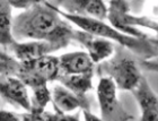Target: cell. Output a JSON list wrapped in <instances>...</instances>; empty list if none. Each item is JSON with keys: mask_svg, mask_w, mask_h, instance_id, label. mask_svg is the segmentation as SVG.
Here are the masks:
<instances>
[{"mask_svg": "<svg viewBox=\"0 0 158 121\" xmlns=\"http://www.w3.org/2000/svg\"><path fill=\"white\" fill-rule=\"evenodd\" d=\"M75 37H77V40H79L88 49V54L93 62H99L109 58L114 50V46L110 41L90 35L84 31L75 32Z\"/></svg>", "mask_w": 158, "mask_h": 121, "instance_id": "8fae6325", "label": "cell"}, {"mask_svg": "<svg viewBox=\"0 0 158 121\" xmlns=\"http://www.w3.org/2000/svg\"><path fill=\"white\" fill-rule=\"evenodd\" d=\"M16 117L14 115H9L8 112H3V111H0V120H3V119H15Z\"/></svg>", "mask_w": 158, "mask_h": 121, "instance_id": "ac0fdd59", "label": "cell"}, {"mask_svg": "<svg viewBox=\"0 0 158 121\" xmlns=\"http://www.w3.org/2000/svg\"><path fill=\"white\" fill-rule=\"evenodd\" d=\"M42 1H45V0H7V2L13 8H19V9H27Z\"/></svg>", "mask_w": 158, "mask_h": 121, "instance_id": "e0dca14e", "label": "cell"}, {"mask_svg": "<svg viewBox=\"0 0 158 121\" xmlns=\"http://www.w3.org/2000/svg\"><path fill=\"white\" fill-rule=\"evenodd\" d=\"M10 45L13 48L16 58L20 60V62L31 61L44 54H48L52 50H56L51 43L46 41H35V40H31L30 42L23 43L14 41Z\"/></svg>", "mask_w": 158, "mask_h": 121, "instance_id": "7c38bea8", "label": "cell"}, {"mask_svg": "<svg viewBox=\"0 0 158 121\" xmlns=\"http://www.w3.org/2000/svg\"><path fill=\"white\" fill-rule=\"evenodd\" d=\"M14 41L13 7L7 0H0V44L10 45Z\"/></svg>", "mask_w": 158, "mask_h": 121, "instance_id": "5bb4252c", "label": "cell"}, {"mask_svg": "<svg viewBox=\"0 0 158 121\" xmlns=\"http://www.w3.org/2000/svg\"><path fill=\"white\" fill-rule=\"evenodd\" d=\"M60 5L69 11L81 16L104 19L107 16V7L104 0H59Z\"/></svg>", "mask_w": 158, "mask_h": 121, "instance_id": "9c48e42d", "label": "cell"}, {"mask_svg": "<svg viewBox=\"0 0 158 121\" xmlns=\"http://www.w3.org/2000/svg\"><path fill=\"white\" fill-rule=\"evenodd\" d=\"M24 10L13 19L15 40L46 41L58 49L75 37V31L62 19L53 5L42 1Z\"/></svg>", "mask_w": 158, "mask_h": 121, "instance_id": "6da1fadb", "label": "cell"}, {"mask_svg": "<svg viewBox=\"0 0 158 121\" xmlns=\"http://www.w3.org/2000/svg\"><path fill=\"white\" fill-rule=\"evenodd\" d=\"M33 89V97L31 101V111L34 113H41L51 100L50 91L46 87V83H37L31 86Z\"/></svg>", "mask_w": 158, "mask_h": 121, "instance_id": "2e32d148", "label": "cell"}, {"mask_svg": "<svg viewBox=\"0 0 158 121\" xmlns=\"http://www.w3.org/2000/svg\"><path fill=\"white\" fill-rule=\"evenodd\" d=\"M97 97L103 119H114L120 113L116 98V85L111 77H102L97 87Z\"/></svg>", "mask_w": 158, "mask_h": 121, "instance_id": "8992f818", "label": "cell"}, {"mask_svg": "<svg viewBox=\"0 0 158 121\" xmlns=\"http://www.w3.org/2000/svg\"><path fill=\"white\" fill-rule=\"evenodd\" d=\"M58 79L79 97H82V95L92 87V72L82 75H59Z\"/></svg>", "mask_w": 158, "mask_h": 121, "instance_id": "9a60e30c", "label": "cell"}, {"mask_svg": "<svg viewBox=\"0 0 158 121\" xmlns=\"http://www.w3.org/2000/svg\"><path fill=\"white\" fill-rule=\"evenodd\" d=\"M113 27L122 33H128V35L142 37L143 34L135 28V25H140L152 28L156 31V22L147 18H138L129 14V5L125 0H111L110 9H107V16Z\"/></svg>", "mask_w": 158, "mask_h": 121, "instance_id": "277c9868", "label": "cell"}, {"mask_svg": "<svg viewBox=\"0 0 158 121\" xmlns=\"http://www.w3.org/2000/svg\"><path fill=\"white\" fill-rule=\"evenodd\" d=\"M52 100L58 111L61 113L73 112L80 108L82 104L81 97H79L73 92L62 86H56L53 89Z\"/></svg>", "mask_w": 158, "mask_h": 121, "instance_id": "4fadbf2b", "label": "cell"}, {"mask_svg": "<svg viewBox=\"0 0 158 121\" xmlns=\"http://www.w3.org/2000/svg\"><path fill=\"white\" fill-rule=\"evenodd\" d=\"M59 74V58L49 54L20 63L19 77L23 83L30 86L58 79Z\"/></svg>", "mask_w": 158, "mask_h": 121, "instance_id": "3957f363", "label": "cell"}, {"mask_svg": "<svg viewBox=\"0 0 158 121\" xmlns=\"http://www.w3.org/2000/svg\"><path fill=\"white\" fill-rule=\"evenodd\" d=\"M142 111V121H155L158 119V98L157 95L152 92L150 86L145 78L132 89Z\"/></svg>", "mask_w": 158, "mask_h": 121, "instance_id": "52a82bcc", "label": "cell"}, {"mask_svg": "<svg viewBox=\"0 0 158 121\" xmlns=\"http://www.w3.org/2000/svg\"><path fill=\"white\" fill-rule=\"evenodd\" d=\"M56 10L62 16V18L67 19L70 23L75 24L80 30L88 33L90 35L102 37V39L113 40V41H116V42H118L122 45L130 48V49L137 50V51H140V49H142L143 44L138 41V40H140V37L137 39L135 36L128 35V34L120 32V31L116 30L115 27L107 25L104 22V19H97V18H93V17L88 16L69 14L67 13V11L59 9L58 7H56Z\"/></svg>", "mask_w": 158, "mask_h": 121, "instance_id": "7a4b0ae2", "label": "cell"}, {"mask_svg": "<svg viewBox=\"0 0 158 121\" xmlns=\"http://www.w3.org/2000/svg\"><path fill=\"white\" fill-rule=\"evenodd\" d=\"M59 75H82L92 72L93 60L86 52H71L59 58Z\"/></svg>", "mask_w": 158, "mask_h": 121, "instance_id": "30bf717a", "label": "cell"}, {"mask_svg": "<svg viewBox=\"0 0 158 121\" xmlns=\"http://www.w3.org/2000/svg\"><path fill=\"white\" fill-rule=\"evenodd\" d=\"M107 67L110 77L115 83L116 89L132 91L141 79L140 71L135 61L127 57L114 59L110 62Z\"/></svg>", "mask_w": 158, "mask_h": 121, "instance_id": "5b68a950", "label": "cell"}, {"mask_svg": "<svg viewBox=\"0 0 158 121\" xmlns=\"http://www.w3.org/2000/svg\"><path fill=\"white\" fill-rule=\"evenodd\" d=\"M0 96L13 104H18L27 111H31L28 93L20 79L14 77H5L0 79Z\"/></svg>", "mask_w": 158, "mask_h": 121, "instance_id": "ba28073f", "label": "cell"}]
</instances>
